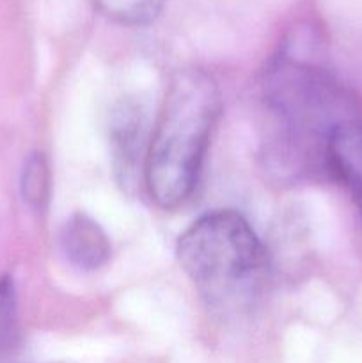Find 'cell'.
Returning <instances> with one entry per match:
<instances>
[{"label": "cell", "mask_w": 362, "mask_h": 363, "mask_svg": "<svg viewBox=\"0 0 362 363\" xmlns=\"http://www.w3.org/2000/svg\"><path fill=\"white\" fill-rule=\"evenodd\" d=\"M220 108L219 85L206 71L181 69L170 78L142 174L158 208L170 211L192 197Z\"/></svg>", "instance_id": "cell-2"}, {"label": "cell", "mask_w": 362, "mask_h": 363, "mask_svg": "<svg viewBox=\"0 0 362 363\" xmlns=\"http://www.w3.org/2000/svg\"><path fill=\"white\" fill-rule=\"evenodd\" d=\"M21 353L16 287L9 275L0 277V363H18Z\"/></svg>", "instance_id": "cell-7"}, {"label": "cell", "mask_w": 362, "mask_h": 363, "mask_svg": "<svg viewBox=\"0 0 362 363\" xmlns=\"http://www.w3.org/2000/svg\"><path fill=\"white\" fill-rule=\"evenodd\" d=\"M327 174L343 184L353 201L362 225V121H343L334 128L327 144Z\"/></svg>", "instance_id": "cell-5"}, {"label": "cell", "mask_w": 362, "mask_h": 363, "mask_svg": "<svg viewBox=\"0 0 362 363\" xmlns=\"http://www.w3.org/2000/svg\"><path fill=\"white\" fill-rule=\"evenodd\" d=\"M110 151L116 174L124 186L133 184L137 176L144 174L148 155V119L141 103L126 98L116 105L110 113Z\"/></svg>", "instance_id": "cell-4"}, {"label": "cell", "mask_w": 362, "mask_h": 363, "mask_svg": "<svg viewBox=\"0 0 362 363\" xmlns=\"http://www.w3.org/2000/svg\"><path fill=\"white\" fill-rule=\"evenodd\" d=\"M60 247L75 268L94 272L106 264L112 254V245L105 230L84 213H75L60 230Z\"/></svg>", "instance_id": "cell-6"}, {"label": "cell", "mask_w": 362, "mask_h": 363, "mask_svg": "<svg viewBox=\"0 0 362 363\" xmlns=\"http://www.w3.org/2000/svg\"><path fill=\"white\" fill-rule=\"evenodd\" d=\"M176 255L199 296L220 314L248 311L268 279V252L233 209L202 215L180 236Z\"/></svg>", "instance_id": "cell-3"}, {"label": "cell", "mask_w": 362, "mask_h": 363, "mask_svg": "<svg viewBox=\"0 0 362 363\" xmlns=\"http://www.w3.org/2000/svg\"><path fill=\"white\" fill-rule=\"evenodd\" d=\"M263 98L272 123L266 156L279 172L304 176L325 170L327 144L339 123L353 119L355 108L343 85L302 43H286L270 60Z\"/></svg>", "instance_id": "cell-1"}, {"label": "cell", "mask_w": 362, "mask_h": 363, "mask_svg": "<svg viewBox=\"0 0 362 363\" xmlns=\"http://www.w3.org/2000/svg\"><path fill=\"white\" fill-rule=\"evenodd\" d=\"M20 194L31 209H45L50 197V167L41 152H32L25 160L20 176Z\"/></svg>", "instance_id": "cell-9"}, {"label": "cell", "mask_w": 362, "mask_h": 363, "mask_svg": "<svg viewBox=\"0 0 362 363\" xmlns=\"http://www.w3.org/2000/svg\"><path fill=\"white\" fill-rule=\"evenodd\" d=\"M110 21L128 27L149 25L162 14L167 0H91Z\"/></svg>", "instance_id": "cell-8"}]
</instances>
